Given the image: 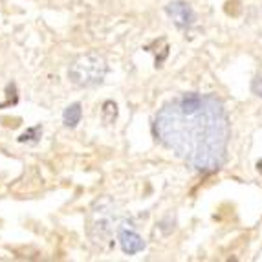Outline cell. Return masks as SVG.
<instances>
[{"label": "cell", "instance_id": "cell-4", "mask_svg": "<svg viewBox=\"0 0 262 262\" xmlns=\"http://www.w3.org/2000/svg\"><path fill=\"white\" fill-rule=\"evenodd\" d=\"M118 241H119V246H121L123 253L127 255H136L143 251L145 249V241L143 236L138 235L134 229H128V227H119L118 231Z\"/></svg>", "mask_w": 262, "mask_h": 262}, {"label": "cell", "instance_id": "cell-6", "mask_svg": "<svg viewBox=\"0 0 262 262\" xmlns=\"http://www.w3.org/2000/svg\"><path fill=\"white\" fill-rule=\"evenodd\" d=\"M81 118H83V108L79 103H74V105H68L62 112V121H64L66 127H77L79 123H81Z\"/></svg>", "mask_w": 262, "mask_h": 262}, {"label": "cell", "instance_id": "cell-9", "mask_svg": "<svg viewBox=\"0 0 262 262\" xmlns=\"http://www.w3.org/2000/svg\"><path fill=\"white\" fill-rule=\"evenodd\" d=\"M251 92H253L255 96L262 97V75H257V77L253 79V83H251Z\"/></svg>", "mask_w": 262, "mask_h": 262}, {"label": "cell", "instance_id": "cell-3", "mask_svg": "<svg viewBox=\"0 0 262 262\" xmlns=\"http://www.w3.org/2000/svg\"><path fill=\"white\" fill-rule=\"evenodd\" d=\"M165 13L169 15V18H172V22H174V26L178 30H189L194 24V20H196L192 8L187 2H182V0L169 2L165 6Z\"/></svg>", "mask_w": 262, "mask_h": 262}, {"label": "cell", "instance_id": "cell-1", "mask_svg": "<svg viewBox=\"0 0 262 262\" xmlns=\"http://www.w3.org/2000/svg\"><path fill=\"white\" fill-rule=\"evenodd\" d=\"M152 134L194 170L216 172L227 160L231 125L216 96L185 92L158 110Z\"/></svg>", "mask_w": 262, "mask_h": 262}, {"label": "cell", "instance_id": "cell-5", "mask_svg": "<svg viewBox=\"0 0 262 262\" xmlns=\"http://www.w3.org/2000/svg\"><path fill=\"white\" fill-rule=\"evenodd\" d=\"M94 222L90 226V233L97 231V235L92 236L94 242H101V241H106L112 233V219L106 216L105 211H94Z\"/></svg>", "mask_w": 262, "mask_h": 262}, {"label": "cell", "instance_id": "cell-8", "mask_svg": "<svg viewBox=\"0 0 262 262\" xmlns=\"http://www.w3.org/2000/svg\"><path fill=\"white\" fill-rule=\"evenodd\" d=\"M40 136H42V127L37 125V127L28 128V130L18 138V141H20V143H37Z\"/></svg>", "mask_w": 262, "mask_h": 262}, {"label": "cell", "instance_id": "cell-10", "mask_svg": "<svg viewBox=\"0 0 262 262\" xmlns=\"http://www.w3.org/2000/svg\"><path fill=\"white\" fill-rule=\"evenodd\" d=\"M257 170H258V172H262V160L257 163Z\"/></svg>", "mask_w": 262, "mask_h": 262}, {"label": "cell", "instance_id": "cell-2", "mask_svg": "<svg viewBox=\"0 0 262 262\" xmlns=\"http://www.w3.org/2000/svg\"><path fill=\"white\" fill-rule=\"evenodd\" d=\"M108 64L99 53H86L77 57L68 68V77L79 88H92L103 83Z\"/></svg>", "mask_w": 262, "mask_h": 262}, {"label": "cell", "instance_id": "cell-7", "mask_svg": "<svg viewBox=\"0 0 262 262\" xmlns=\"http://www.w3.org/2000/svg\"><path fill=\"white\" fill-rule=\"evenodd\" d=\"M101 118H103V121H105L106 125L116 121V119H118V105H116L114 101H105V103H103V108H101Z\"/></svg>", "mask_w": 262, "mask_h": 262}]
</instances>
